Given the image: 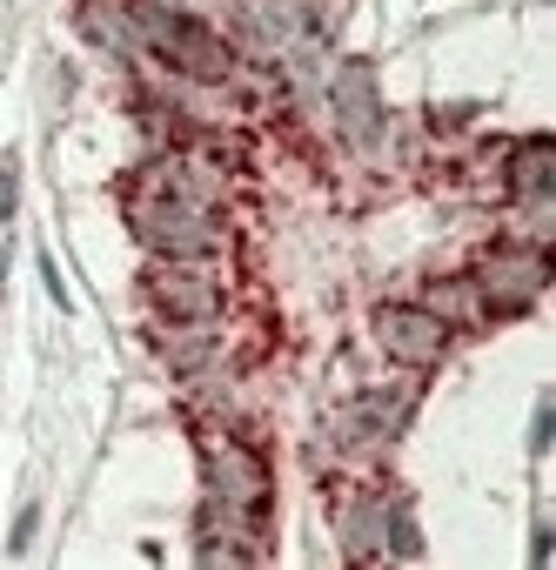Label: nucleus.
Returning <instances> with one entry per match:
<instances>
[{
    "label": "nucleus",
    "instance_id": "1",
    "mask_svg": "<svg viewBox=\"0 0 556 570\" xmlns=\"http://www.w3.org/2000/svg\"><path fill=\"white\" fill-rule=\"evenodd\" d=\"M128 235L155 262H235V228L221 208H201L188 195H121Z\"/></svg>",
    "mask_w": 556,
    "mask_h": 570
},
{
    "label": "nucleus",
    "instance_id": "2",
    "mask_svg": "<svg viewBox=\"0 0 556 570\" xmlns=\"http://www.w3.org/2000/svg\"><path fill=\"white\" fill-rule=\"evenodd\" d=\"M235 262H148L141 268V303L155 323H228L235 316Z\"/></svg>",
    "mask_w": 556,
    "mask_h": 570
},
{
    "label": "nucleus",
    "instance_id": "3",
    "mask_svg": "<svg viewBox=\"0 0 556 570\" xmlns=\"http://www.w3.org/2000/svg\"><path fill=\"white\" fill-rule=\"evenodd\" d=\"M195 450H201V483L208 497L235 503V510H268L275 503V476L255 436H241L235 423H195Z\"/></svg>",
    "mask_w": 556,
    "mask_h": 570
},
{
    "label": "nucleus",
    "instance_id": "4",
    "mask_svg": "<svg viewBox=\"0 0 556 570\" xmlns=\"http://www.w3.org/2000/svg\"><path fill=\"white\" fill-rule=\"evenodd\" d=\"M469 282L483 289V303H489L496 323H503V316H529L536 296L549 289V248H543V242H523V235H503V242L476 248Z\"/></svg>",
    "mask_w": 556,
    "mask_h": 570
},
{
    "label": "nucleus",
    "instance_id": "5",
    "mask_svg": "<svg viewBox=\"0 0 556 570\" xmlns=\"http://www.w3.org/2000/svg\"><path fill=\"white\" fill-rule=\"evenodd\" d=\"M369 330H376L383 356H389V363H403V370H436V363L449 356V343H456V336L423 309V303H376Z\"/></svg>",
    "mask_w": 556,
    "mask_h": 570
},
{
    "label": "nucleus",
    "instance_id": "6",
    "mask_svg": "<svg viewBox=\"0 0 556 570\" xmlns=\"http://www.w3.org/2000/svg\"><path fill=\"white\" fill-rule=\"evenodd\" d=\"M423 309L449 330V336H483L496 316H489V303H483V289L469 282V268L463 275H429L423 282Z\"/></svg>",
    "mask_w": 556,
    "mask_h": 570
},
{
    "label": "nucleus",
    "instance_id": "7",
    "mask_svg": "<svg viewBox=\"0 0 556 570\" xmlns=\"http://www.w3.org/2000/svg\"><path fill=\"white\" fill-rule=\"evenodd\" d=\"M336 115H342V128H349L356 148H376V135H383V101H376V81H369L363 61H342V75H336Z\"/></svg>",
    "mask_w": 556,
    "mask_h": 570
},
{
    "label": "nucleus",
    "instance_id": "8",
    "mask_svg": "<svg viewBox=\"0 0 556 570\" xmlns=\"http://www.w3.org/2000/svg\"><path fill=\"white\" fill-rule=\"evenodd\" d=\"M75 28H81L95 48L121 55V61H135V55H141V35H135V21H128L121 0H75Z\"/></svg>",
    "mask_w": 556,
    "mask_h": 570
},
{
    "label": "nucleus",
    "instance_id": "9",
    "mask_svg": "<svg viewBox=\"0 0 556 570\" xmlns=\"http://www.w3.org/2000/svg\"><path fill=\"white\" fill-rule=\"evenodd\" d=\"M14 202H21V161L8 155L0 161V222H14Z\"/></svg>",
    "mask_w": 556,
    "mask_h": 570
},
{
    "label": "nucleus",
    "instance_id": "10",
    "mask_svg": "<svg viewBox=\"0 0 556 570\" xmlns=\"http://www.w3.org/2000/svg\"><path fill=\"white\" fill-rule=\"evenodd\" d=\"M34 523H41V510H34V503H28V510H21V517H14V537H8V543H14V550H28V537H34Z\"/></svg>",
    "mask_w": 556,
    "mask_h": 570
},
{
    "label": "nucleus",
    "instance_id": "11",
    "mask_svg": "<svg viewBox=\"0 0 556 570\" xmlns=\"http://www.w3.org/2000/svg\"><path fill=\"white\" fill-rule=\"evenodd\" d=\"M41 282H48V296L68 309V289H61V268H54V262H41Z\"/></svg>",
    "mask_w": 556,
    "mask_h": 570
}]
</instances>
